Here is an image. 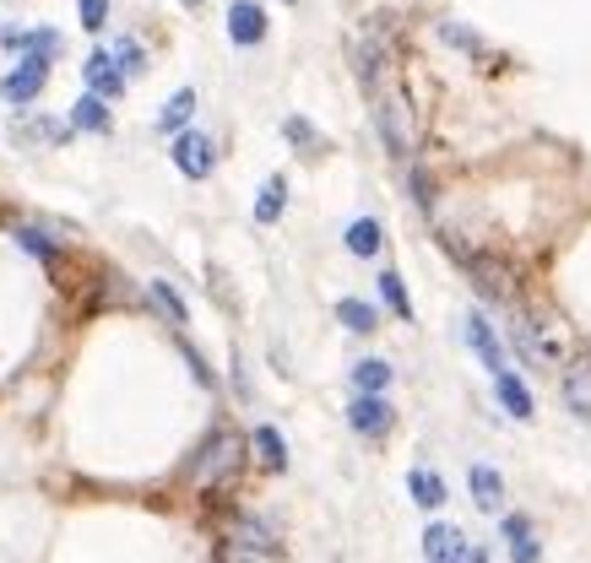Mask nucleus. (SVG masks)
<instances>
[{"label": "nucleus", "mask_w": 591, "mask_h": 563, "mask_svg": "<svg viewBox=\"0 0 591 563\" xmlns=\"http://www.w3.org/2000/svg\"><path fill=\"white\" fill-rule=\"evenodd\" d=\"M336 320H342L347 331H358V336H369V331L380 325L375 304H364V299H342V304H336Z\"/></svg>", "instance_id": "obj_20"}, {"label": "nucleus", "mask_w": 591, "mask_h": 563, "mask_svg": "<svg viewBox=\"0 0 591 563\" xmlns=\"http://www.w3.org/2000/svg\"><path fill=\"white\" fill-rule=\"evenodd\" d=\"M223 563H271V559H256V553H239V548H228V553H223Z\"/></svg>", "instance_id": "obj_34"}, {"label": "nucleus", "mask_w": 591, "mask_h": 563, "mask_svg": "<svg viewBox=\"0 0 591 563\" xmlns=\"http://www.w3.org/2000/svg\"><path fill=\"white\" fill-rule=\"evenodd\" d=\"M380 299H386L401 320H412V299H407V288H401V277H396V271H380Z\"/></svg>", "instance_id": "obj_27"}, {"label": "nucleus", "mask_w": 591, "mask_h": 563, "mask_svg": "<svg viewBox=\"0 0 591 563\" xmlns=\"http://www.w3.org/2000/svg\"><path fill=\"white\" fill-rule=\"evenodd\" d=\"M505 537H511V559L516 563H542V548H537L526 515H511V520H505Z\"/></svg>", "instance_id": "obj_15"}, {"label": "nucleus", "mask_w": 591, "mask_h": 563, "mask_svg": "<svg viewBox=\"0 0 591 563\" xmlns=\"http://www.w3.org/2000/svg\"><path fill=\"white\" fill-rule=\"evenodd\" d=\"M228 39L245 44V50L266 39V11L256 6V0H234V6H228Z\"/></svg>", "instance_id": "obj_11"}, {"label": "nucleus", "mask_w": 591, "mask_h": 563, "mask_svg": "<svg viewBox=\"0 0 591 563\" xmlns=\"http://www.w3.org/2000/svg\"><path fill=\"white\" fill-rule=\"evenodd\" d=\"M282 206H288V180L282 174H271L261 185V201H256V223H277L282 217Z\"/></svg>", "instance_id": "obj_19"}, {"label": "nucleus", "mask_w": 591, "mask_h": 563, "mask_svg": "<svg viewBox=\"0 0 591 563\" xmlns=\"http://www.w3.org/2000/svg\"><path fill=\"white\" fill-rule=\"evenodd\" d=\"M250 444H256V461H261L266 472H282V466H288V444H282V434H277V429H256V434H250Z\"/></svg>", "instance_id": "obj_16"}, {"label": "nucleus", "mask_w": 591, "mask_h": 563, "mask_svg": "<svg viewBox=\"0 0 591 563\" xmlns=\"http://www.w3.org/2000/svg\"><path fill=\"white\" fill-rule=\"evenodd\" d=\"M412 201H418L423 212L434 206V185H429V174H423V169H412Z\"/></svg>", "instance_id": "obj_31"}, {"label": "nucleus", "mask_w": 591, "mask_h": 563, "mask_svg": "<svg viewBox=\"0 0 591 563\" xmlns=\"http://www.w3.org/2000/svg\"><path fill=\"white\" fill-rule=\"evenodd\" d=\"M147 293H152V304H158V310L169 314V325H185V299H180L169 282H152Z\"/></svg>", "instance_id": "obj_25"}, {"label": "nucleus", "mask_w": 591, "mask_h": 563, "mask_svg": "<svg viewBox=\"0 0 591 563\" xmlns=\"http://www.w3.org/2000/svg\"><path fill=\"white\" fill-rule=\"evenodd\" d=\"M288 136H293L299 147H315V130L304 126V120H288Z\"/></svg>", "instance_id": "obj_33"}, {"label": "nucleus", "mask_w": 591, "mask_h": 563, "mask_svg": "<svg viewBox=\"0 0 591 563\" xmlns=\"http://www.w3.org/2000/svg\"><path fill=\"white\" fill-rule=\"evenodd\" d=\"M375 126L391 158H412V109L401 93H380V109H375Z\"/></svg>", "instance_id": "obj_3"}, {"label": "nucleus", "mask_w": 591, "mask_h": 563, "mask_svg": "<svg viewBox=\"0 0 591 563\" xmlns=\"http://www.w3.org/2000/svg\"><path fill=\"white\" fill-rule=\"evenodd\" d=\"M386 61H391V33H386V22H369V28L358 33V44H353V65H358V82H364V87H380V76H386Z\"/></svg>", "instance_id": "obj_4"}, {"label": "nucleus", "mask_w": 591, "mask_h": 563, "mask_svg": "<svg viewBox=\"0 0 591 563\" xmlns=\"http://www.w3.org/2000/svg\"><path fill=\"white\" fill-rule=\"evenodd\" d=\"M17 239H22V250H33V255H44V260H55V245H50L44 234H33V228H22Z\"/></svg>", "instance_id": "obj_32"}, {"label": "nucleus", "mask_w": 591, "mask_h": 563, "mask_svg": "<svg viewBox=\"0 0 591 563\" xmlns=\"http://www.w3.org/2000/svg\"><path fill=\"white\" fill-rule=\"evenodd\" d=\"M565 401H570V412L591 418V364H576V369L565 375Z\"/></svg>", "instance_id": "obj_17"}, {"label": "nucleus", "mask_w": 591, "mask_h": 563, "mask_svg": "<svg viewBox=\"0 0 591 563\" xmlns=\"http://www.w3.org/2000/svg\"><path fill=\"white\" fill-rule=\"evenodd\" d=\"M174 169H180L185 180H206V174L217 169V152H212V136H201V130H185V136L174 141Z\"/></svg>", "instance_id": "obj_6"}, {"label": "nucleus", "mask_w": 591, "mask_h": 563, "mask_svg": "<svg viewBox=\"0 0 591 563\" xmlns=\"http://www.w3.org/2000/svg\"><path fill=\"white\" fill-rule=\"evenodd\" d=\"M516 347H522L526 364H542V358H548V347H542V342L531 336V325H516Z\"/></svg>", "instance_id": "obj_29"}, {"label": "nucleus", "mask_w": 591, "mask_h": 563, "mask_svg": "<svg viewBox=\"0 0 591 563\" xmlns=\"http://www.w3.org/2000/svg\"><path fill=\"white\" fill-rule=\"evenodd\" d=\"M423 559L429 563H472V553H466V537H461L456 526H429V531H423Z\"/></svg>", "instance_id": "obj_10"}, {"label": "nucleus", "mask_w": 591, "mask_h": 563, "mask_svg": "<svg viewBox=\"0 0 591 563\" xmlns=\"http://www.w3.org/2000/svg\"><path fill=\"white\" fill-rule=\"evenodd\" d=\"M234 548L239 553H256V559H277V526L271 520H261V515H239L234 520Z\"/></svg>", "instance_id": "obj_7"}, {"label": "nucleus", "mask_w": 591, "mask_h": 563, "mask_svg": "<svg viewBox=\"0 0 591 563\" xmlns=\"http://www.w3.org/2000/svg\"><path fill=\"white\" fill-rule=\"evenodd\" d=\"M71 126H76V130H109V104L87 93V98L71 109Z\"/></svg>", "instance_id": "obj_24"}, {"label": "nucleus", "mask_w": 591, "mask_h": 563, "mask_svg": "<svg viewBox=\"0 0 591 563\" xmlns=\"http://www.w3.org/2000/svg\"><path fill=\"white\" fill-rule=\"evenodd\" d=\"M380 245H386V239H380V223H375V217H358V223L347 228V250L353 255H380Z\"/></svg>", "instance_id": "obj_23"}, {"label": "nucleus", "mask_w": 591, "mask_h": 563, "mask_svg": "<svg viewBox=\"0 0 591 563\" xmlns=\"http://www.w3.org/2000/svg\"><path fill=\"white\" fill-rule=\"evenodd\" d=\"M185 6H201V0H185Z\"/></svg>", "instance_id": "obj_35"}, {"label": "nucleus", "mask_w": 591, "mask_h": 563, "mask_svg": "<svg viewBox=\"0 0 591 563\" xmlns=\"http://www.w3.org/2000/svg\"><path fill=\"white\" fill-rule=\"evenodd\" d=\"M239 461H245V444L239 434H217L206 450L196 455V466H191V477H196L201 488H217V483H228L234 472H239Z\"/></svg>", "instance_id": "obj_2"}, {"label": "nucleus", "mask_w": 591, "mask_h": 563, "mask_svg": "<svg viewBox=\"0 0 591 563\" xmlns=\"http://www.w3.org/2000/svg\"><path fill=\"white\" fill-rule=\"evenodd\" d=\"M466 483H472V504H477L483 515H494V509H499L505 483H499V472H494V466H472V477H466Z\"/></svg>", "instance_id": "obj_14"}, {"label": "nucleus", "mask_w": 591, "mask_h": 563, "mask_svg": "<svg viewBox=\"0 0 591 563\" xmlns=\"http://www.w3.org/2000/svg\"><path fill=\"white\" fill-rule=\"evenodd\" d=\"M347 423H353L358 434L380 439V434H391L396 412H391V401H386V396H358V401L347 407Z\"/></svg>", "instance_id": "obj_8"}, {"label": "nucleus", "mask_w": 591, "mask_h": 563, "mask_svg": "<svg viewBox=\"0 0 591 563\" xmlns=\"http://www.w3.org/2000/svg\"><path fill=\"white\" fill-rule=\"evenodd\" d=\"M191 115H196V93H191V87H180V93H174V98L163 104V115H158V130H180L185 120H191Z\"/></svg>", "instance_id": "obj_22"}, {"label": "nucleus", "mask_w": 591, "mask_h": 563, "mask_svg": "<svg viewBox=\"0 0 591 563\" xmlns=\"http://www.w3.org/2000/svg\"><path fill=\"white\" fill-rule=\"evenodd\" d=\"M407 494H412V504H423V509H440V504H445V483L418 466V472L407 477Z\"/></svg>", "instance_id": "obj_18"}, {"label": "nucleus", "mask_w": 591, "mask_h": 563, "mask_svg": "<svg viewBox=\"0 0 591 563\" xmlns=\"http://www.w3.org/2000/svg\"><path fill=\"white\" fill-rule=\"evenodd\" d=\"M466 342L477 347V358L488 364V375H505V369H511V353H505V342L494 336V325H488L483 314H466Z\"/></svg>", "instance_id": "obj_9"}, {"label": "nucleus", "mask_w": 591, "mask_h": 563, "mask_svg": "<svg viewBox=\"0 0 591 563\" xmlns=\"http://www.w3.org/2000/svg\"><path fill=\"white\" fill-rule=\"evenodd\" d=\"M44 82H50V61H39V55H22L17 71H6V82H0V98L6 104H33L39 93H44Z\"/></svg>", "instance_id": "obj_5"}, {"label": "nucleus", "mask_w": 591, "mask_h": 563, "mask_svg": "<svg viewBox=\"0 0 591 563\" xmlns=\"http://www.w3.org/2000/svg\"><path fill=\"white\" fill-rule=\"evenodd\" d=\"M22 55L55 61V55H61V33H50V28H39V33H22Z\"/></svg>", "instance_id": "obj_26"}, {"label": "nucleus", "mask_w": 591, "mask_h": 563, "mask_svg": "<svg viewBox=\"0 0 591 563\" xmlns=\"http://www.w3.org/2000/svg\"><path fill=\"white\" fill-rule=\"evenodd\" d=\"M353 385H358V396H380V390L391 385V364H380V358L353 364Z\"/></svg>", "instance_id": "obj_21"}, {"label": "nucleus", "mask_w": 591, "mask_h": 563, "mask_svg": "<svg viewBox=\"0 0 591 563\" xmlns=\"http://www.w3.org/2000/svg\"><path fill=\"white\" fill-rule=\"evenodd\" d=\"M494 390H499V401L511 407V418H516V423H531V418H537V407H531V390H526L522 379H516V369L494 375Z\"/></svg>", "instance_id": "obj_13"}, {"label": "nucleus", "mask_w": 591, "mask_h": 563, "mask_svg": "<svg viewBox=\"0 0 591 563\" xmlns=\"http://www.w3.org/2000/svg\"><path fill=\"white\" fill-rule=\"evenodd\" d=\"M445 255L451 260H461V271L477 282V293L488 299V304H511L516 299V282H511V266H499L494 255H477V250H466L456 234H445Z\"/></svg>", "instance_id": "obj_1"}, {"label": "nucleus", "mask_w": 591, "mask_h": 563, "mask_svg": "<svg viewBox=\"0 0 591 563\" xmlns=\"http://www.w3.org/2000/svg\"><path fill=\"white\" fill-rule=\"evenodd\" d=\"M115 65H120V76H131V71H141V65H147V55H141V44H136V39H126V44H115Z\"/></svg>", "instance_id": "obj_28"}, {"label": "nucleus", "mask_w": 591, "mask_h": 563, "mask_svg": "<svg viewBox=\"0 0 591 563\" xmlns=\"http://www.w3.org/2000/svg\"><path fill=\"white\" fill-rule=\"evenodd\" d=\"M82 76H87V93H93V98H120V93H126V76H120L115 55H93V61L82 65Z\"/></svg>", "instance_id": "obj_12"}, {"label": "nucleus", "mask_w": 591, "mask_h": 563, "mask_svg": "<svg viewBox=\"0 0 591 563\" xmlns=\"http://www.w3.org/2000/svg\"><path fill=\"white\" fill-rule=\"evenodd\" d=\"M104 17H109V0H82V28H87V33H98Z\"/></svg>", "instance_id": "obj_30"}]
</instances>
